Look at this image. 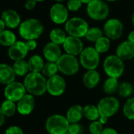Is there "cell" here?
<instances>
[{"mask_svg":"<svg viewBox=\"0 0 134 134\" xmlns=\"http://www.w3.org/2000/svg\"><path fill=\"white\" fill-rule=\"evenodd\" d=\"M64 134H70V133L69 132H65Z\"/></svg>","mask_w":134,"mask_h":134,"instance_id":"816d5d0a","label":"cell"},{"mask_svg":"<svg viewBox=\"0 0 134 134\" xmlns=\"http://www.w3.org/2000/svg\"><path fill=\"white\" fill-rule=\"evenodd\" d=\"M55 2H57V3H63V2H65V1H66V0H54Z\"/></svg>","mask_w":134,"mask_h":134,"instance_id":"c3c4849f","label":"cell"},{"mask_svg":"<svg viewBox=\"0 0 134 134\" xmlns=\"http://www.w3.org/2000/svg\"><path fill=\"white\" fill-rule=\"evenodd\" d=\"M131 21H132V25L134 27V13L132 14V15L131 17Z\"/></svg>","mask_w":134,"mask_h":134,"instance_id":"7dc6e473","label":"cell"},{"mask_svg":"<svg viewBox=\"0 0 134 134\" xmlns=\"http://www.w3.org/2000/svg\"><path fill=\"white\" fill-rule=\"evenodd\" d=\"M12 67L15 74L19 77H23L25 75H27L28 72L29 71L28 62H26L25 59L14 62Z\"/></svg>","mask_w":134,"mask_h":134,"instance_id":"83f0119b","label":"cell"},{"mask_svg":"<svg viewBox=\"0 0 134 134\" xmlns=\"http://www.w3.org/2000/svg\"><path fill=\"white\" fill-rule=\"evenodd\" d=\"M58 71L66 76H73L79 71L80 62L76 58L68 54H62L56 62Z\"/></svg>","mask_w":134,"mask_h":134,"instance_id":"8992f818","label":"cell"},{"mask_svg":"<svg viewBox=\"0 0 134 134\" xmlns=\"http://www.w3.org/2000/svg\"><path fill=\"white\" fill-rule=\"evenodd\" d=\"M35 107V98L30 94H26L18 102L17 110L22 115L30 114Z\"/></svg>","mask_w":134,"mask_h":134,"instance_id":"e0dca14e","label":"cell"},{"mask_svg":"<svg viewBox=\"0 0 134 134\" xmlns=\"http://www.w3.org/2000/svg\"><path fill=\"white\" fill-rule=\"evenodd\" d=\"M117 92L122 98H130L133 92V87L129 82H122L119 84Z\"/></svg>","mask_w":134,"mask_h":134,"instance_id":"836d02e7","label":"cell"},{"mask_svg":"<svg viewBox=\"0 0 134 134\" xmlns=\"http://www.w3.org/2000/svg\"><path fill=\"white\" fill-rule=\"evenodd\" d=\"M101 134H118V132L113 128H106L103 129Z\"/></svg>","mask_w":134,"mask_h":134,"instance_id":"60d3db41","label":"cell"},{"mask_svg":"<svg viewBox=\"0 0 134 134\" xmlns=\"http://www.w3.org/2000/svg\"><path fill=\"white\" fill-rule=\"evenodd\" d=\"M26 92L27 91L24 84L14 81L6 86L4 90V96L7 99L15 103L21 99L26 95Z\"/></svg>","mask_w":134,"mask_h":134,"instance_id":"8fae6325","label":"cell"},{"mask_svg":"<svg viewBox=\"0 0 134 134\" xmlns=\"http://www.w3.org/2000/svg\"><path fill=\"white\" fill-rule=\"evenodd\" d=\"M123 31V24L117 18H110L107 20L103 25V33L105 36L112 40H116L121 38Z\"/></svg>","mask_w":134,"mask_h":134,"instance_id":"30bf717a","label":"cell"},{"mask_svg":"<svg viewBox=\"0 0 134 134\" xmlns=\"http://www.w3.org/2000/svg\"><path fill=\"white\" fill-rule=\"evenodd\" d=\"M89 29L88 22L79 17H74L69 19L65 24V32L68 33L69 36L82 38L85 37L88 30Z\"/></svg>","mask_w":134,"mask_h":134,"instance_id":"52a82bcc","label":"cell"},{"mask_svg":"<svg viewBox=\"0 0 134 134\" xmlns=\"http://www.w3.org/2000/svg\"><path fill=\"white\" fill-rule=\"evenodd\" d=\"M43 32V25L36 18H29L21 23L19 26L20 36L27 40H36Z\"/></svg>","mask_w":134,"mask_h":134,"instance_id":"7a4b0ae2","label":"cell"},{"mask_svg":"<svg viewBox=\"0 0 134 134\" xmlns=\"http://www.w3.org/2000/svg\"><path fill=\"white\" fill-rule=\"evenodd\" d=\"M15 34L10 30H4L0 33V44L5 47H11L14 43H16Z\"/></svg>","mask_w":134,"mask_h":134,"instance_id":"484cf974","label":"cell"},{"mask_svg":"<svg viewBox=\"0 0 134 134\" xmlns=\"http://www.w3.org/2000/svg\"><path fill=\"white\" fill-rule=\"evenodd\" d=\"M83 113H84V116L88 120L92 121L99 120L100 117V114L97 106L92 104L86 105L85 107H83Z\"/></svg>","mask_w":134,"mask_h":134,"instance_id":"d4e9b609","label":"cell"},{"mask_svg":"<svg viewBox=\"0 0 134 134\" xmlns=\"http://www.w3.org/2000/svg\"><path fill=\"white\" fill-rule=\"evenodd\" d=\"M107 118H106V117H103V116H100L99 117V121L103 124V125H104V124H106L107 123Z\"/></svg>","mask_w":134,"mask_h":134,"instance_id":"f6af8a7d","label":"cell"},{"mask_svg":"<svg viewBox=\"0 0 134 134\" xmlns=\"http://www.w3.org/2000/svg\"><path fill=\"white\" fill-rule=\"evenodd\" d=\"M123 114L129 120H134V96L129 98L123 106Z\"/></svg>","mask_w":134,"mask_h":134,"instance_id":"1f68e13d","label":"cell"},{"mask_svg":"<svg viewBox=\"0 0 134 134\" xmlns=\"http://www.w3.org/2000/svg\"><path fill=\"white\" fill-rule=\"evenodd\" d=\"M116 55L122 61H129L134 58V43L129 40L121 43L116 49Z\"/></svg>","mask_w":134,"mask_h":134,"instance_id":"2e32d148","label":"cell"},{"mask_svg":"<svg viewBox=\"0 0 134 134\" xmlns=\"http://www.w3.org/2000/svg\"><path fill=\"white\" fill-rule=\"evenodd\" d=\"M36 3H37V2L36 0H27L25 3V7L28 10H32L36 7Z\"/></svg>","mask_w":134,"mask_h":134,"instance_id":"f35d334b","label":"cell"},{"mask_svg":"<svg viewBox=\"0 0 134 134\" xmlns=\"http://www.w3.org/2000/svg\"><path fill=\"white\" fill-rule=\"evenodd\" d=\"M106 2H110V3H112V2H115V1H117V0H105Z\"/></svg>","mask_w":134,"mask_h":134,"instance_id":"681fc988","label":"cell"},{"mask_svg":"<svg viewBox=\"0 0 134 134\" xmlns=\"http://www.w3.org/2000/svg\"><path fill=\"white\" fill-rule=\"evenodd\" d=\"M5 115L3 114L1 108H0V126H2L3 125V123L5 122Z\"/></svg>","mask_w":134,"mask_h":134,"instance_id":"7bdbcfd3","label":"cell"},{"mask_svg":"<svg viewBox=\"0 0 134 134\" xmlns=\"http://www.w3.org/2000/svg\"><path fill=\"white\" fill-rule=\"evenodd\" d=\"M81 1L85 3V4H88L89 3H91L92 1H93V0H81Z\"/></svg>","mask_w":134,"mask_h":134,"instance_id":"bcb514c9","label":"cell"},{"mask_svg":"<svg viewBox=\"0 0 134 134\" xmlns=\"http://www.w3.org/2000/svg\"><path fill=\"white\" fill-rule=\"evenodd\" d=\"M118 86H119V83H118V79L112 78V77H108L103 83V92L106 94L112 95V94L118 92Z\"/></svg>","mask_w":134,"mask_h":134,"instance_id":"4316f807","label":"cell"},{"mask_svg":"<svg viewBox=\"0 0 134 134\" xmlns=\"http://www.w3.org/2000/svg\"><path fill=\"white\" fill-rule=\"evenodd\" d=\"M29 69L31 73H40L42 72L43 67L44 65L43 59L37 54L32 55L28 61Z\"/></svg>","mask_w":134,"mask_h":134,"instance_id":"603a6c76","label":"cell"},{"mask_svg":"<svg viewBox=\"0 0 134 134\" xmlns=\"http://www.w3.org/2000/svg\"><path fill=\"white\" fill-rule=\"evenodd\" d=\"M16 74L13 67L7 64H0V84L7 85L14 81Z\"/></svg>","mask_w":134,"mask_h":134,"instance_id":"ffe728a7","label":"cell"},{"mask_svg":"<svg viewBox=\"0 0 134 134\" xmlns=\"http://www.w3.org/2000/svg\"><path fill=\"white\" fill-rule=\"evenodd\" d=\"M97 107L100 116L109 118L117 114L120 107V103L116 98L113 96H107L99 100Z\"/></svg>","mask_w":134,"mask_h":134,"instance_id":"9c48e42d","label":"cell"},{"mask_svg":"<svg viewBox=\"0 0 134 134\" xmlns=\"http://www.w3.org/2000/svg\"><path fill=\"white\" fill-rule=\"evenodd\" d=\"M67 36L65 31L62 30V29L56 28L51 31L50 32V39L51 42L58 44V45H62L66 40Z\"/></svg>","mask_w":134,"mask_h":134,"instance_id":"cb8c5ba5","label":"cell"},{"mask_svg":"<svg viewBox=\"0 0 134 134\" xmlns=\"http://www.w3.org/2000/svg\"><path fill=\"white\" fill-rule=\"evenodd\" d=\"M36 2H43V1H45V0H36Z\"/></svg>","mask_w":134,"mask_h":134,"instance_id":"f907efd6","label":"cell"},{"mask_svg":"<svg viewBox=\"0 0 134 134\" xmlns=\"http://www.w3.org/2000/svg\"><path fill=\"white\" fill-rule=\"evenodd\" d=\"M86 12L91 19L100 21L105 20L108 17L110 8L107 2L103 0H93L87 4Z\"/></svg>","mask_w":134,"mask_h":134,"instance_id":"277c9868","label":"cell"},{"mask_svg":"<svg viewBox=\"0 0 134 134\" xmlns=\"http://www.w3.org/2000/svg\"><path fill=\"white\" fill-rule=\"evenodd\" d=\"M65 81L60 75L56 74L47 81V92L53 96H62L65 92Z\"/></svg>","mask_w":134,"mask_h":134,"instance_id":"7c38bea8","label":"cell"},{"mask_svg":"<svg viewBox=\"0 0 134 134\" xmlns=\"http://www.w3.org/2000/svg\"><path fill=\"white\" fill-rule=\"evenodd\" d=\"M5 28H6V25L4 21L2 19H0V33L3 32L5 30Z\"/></svg>","mask_w":134,"mask_h":134,"instance_id":"ee69618b","label":"cell"},{"mask_svg":"<svg viewBox=\"0 0 134 134\" xmlns=\"http://www.w3.org/2000/svg\"><path fill=\"white\" fill-rule=\"evenodd\" d=\"M80 64L87 70H93L99 64V53L95 47H88L84 48L80 54Z\"/></svg>","mask_w":134,"mask_h":134,"instance_id":"ba28073f","label":"cell"},{"mask_svg":"<svg viewBox=\"0 0 134 134\" xmlns=\"http://www.w3.org/2000/svg\"><path fill=\"white\" fill-rule=\"evenodd\" d=\"M5 134H24L21 128L17 125H12L7 129Z\"/></svg>","mask_w":134,"mask_h":134,"instance_id":"74e56055","label":"cell"},{"mask_svg":"<svg viewBox=\"0 0 134 134\" xmlns=\"http://www.w3.org/2000/svg\"><path fill=\"white\" fill-rule=\"evenodd\" d=\"M63 49L65 54H68L73 56L80 55L84 50V44L80 38L74 36H67L64 43L62 44Z\"/></svg>","mask_w":134,"mask_h":134,"instance_id":"5bb4252c","label":"cell"},{"mask_svg":"<svg viewBox=\"0 0 134 134\" xmlns=\"http://www.w3.org/2000/svg\"><path fill=\"white\" fill-rule=\"evenodd\" d=\"M25 45L27 47L28 51H34L37 47V43H36V40H27L25 42Z\"/></svg>","mask_w":134,"mask_h":134,"instance_id":"ab89813d","label":"cell"},{"mask_svg":"<svg viewBox=\"0 0 134 134\" xmlns=\"http://www.w3.org/2000/svg\"><path fill=\"white\" fill-rule=\"evenodd\" d=\"M0 108H1L3 114L6 117H12L15 114L17 111V106L15 103L8 99H6L3 102Z\"/></svg>","mask_w":134,"mask_h":134,"instance_id":"f1b7e54d","label":"cell"},{"mask_svg":"<svg viewBox=\"0 0 134 134\" xmlns=\"http://www.w3.org/2000/svg\"><path fill=\"white\" fill-rule=\"evenodd\" d=\"M99 81L100 75L99 72L96 70H88L83 77V84L88 89H92L96 88L99 85Z\"/></svg>","mask_w":134,"mask_h":134,"instance_id":"44dd1931","label":"cell"},{"mask_svg":"<svg viewBox=\"0 0 134 134\" xmlns=\"http://www.w3.org/2000/svg\"><path fill=\"white\" fill-rule=\"evenodd\" d=\"M47 79L40 73H29L24 80L26 91L32 96H40L47 92Z\"/></svg>","mask_w":134,"mask_h":134,"instance_id":"6da1fadb","label":"cell"},{"mask_svg":"<svg viewBox=\"0 0 134 134\" xmlns=\"http://www.w3.org/2000/svg\"><path fill=\"white\" fill-rule=\"evenodd\" d=\"M103 125L99 121H92L89 125V132L91 134H101L103 130Z\"/></svg>","mask_w":134,"mask_h":134,"instance_id":"e575fe53","label":"cell"},{"mask_svg":"<svg viewBox=\"0 0 134 134\" xmlns=\"http://www.w3.org/2000/svg\"><path fill=\"white\" fill-rule=\"evenodd\" d=\"M82 4L83 3L81 0H68L66 7L69 11L76 12V11H78L81 8Z\"/></svg>","mask_w":134,"mask_h":134,"instance_id":"d590c367","label":"cell"},{"mask_svg":"<svg viewBox=\"0 0 134 134\" xmlns=\"http://www.w3.org/2000/svg\"><path fill=\"white\" fill-rule=\"evenodd\" d=\"M1 19L4 21L7 27L15 29L21 25V17L19 14L11 9L6 10L2 13Z\"/></svg>","mask_w":134,"mask_h":134,"instance_id":"d6986e66","label":"cell"},{"mask_svg":"<svg viewBox=\"0 0 134 134\" xmlns=\"http://www.w3.org/2000/svg\"><path fill=\"white\" fill-rule=\"evenodd\" d=\"M43 54L45 59L51 62H57V61L62 56V51L59 45L52 42H49L44 46Z\"/></svg>","mask_w":134,"mask_h":134,"instance_id":"ac0fdd59","label":"cell"},{"mask_svg":"<svg viewBox=\"0 0 134 134\" xmlns=\"http://www.w3.org/2000/svg\"><path fill=\"white\" fill-rule=\"evenodd\" d=\"M103 31L99 27H91L88 29L85 37L87 40L96 43L99 39L103 36Z\"/></svg>","mask_w":134,"mask_h":134,"instance_id":"f546056e","label":"cell"},{"mask_svg":"<svg viewBox=\"0 0 134 134\" xmlns=\"http://www.w3.org/2000/svg\"><path fill=\"white\" fill-rule=\"evenodd\" d=\"M58 71V65H57L56 62H47L44 63V65L42 70V74L45 77L50 78V77L56 75Z\"/></svg>","mask_w":134,"mask_h":134,"instance_id":"4dcf8cb0","label":"cell"},{"mask_svg":"<svg viewBox=\"0 0 134 134\" xmlns=\"http://www.w3.org/2000/svg\"><path fill=\"white\" fill-rule=\"evenodd\" d=\"M128 40L132 43H134V30L131 31L128 35Z\"/></svg>","mask_w":134,"mask_h":134,"instance_id":"b9f144b4","label":"cell"},{"mask_svg":"<svg viewBox=\"0 0 134 134\" xmlns=\"http://www.w3.org/2000/svg\"><path fill=\"white\" fill-rule=\"evenodd\" d=\"M84 116L83 107L81 105H73L66 112V119L70 124L78 123Z\"/></svg>","mask_w":134,"mask_h":134,"instance_id":"7402d4cb","label":"cell"},{"mask_svg":"<svg viewBox=\"0 0 134 134\" xmlns=\"http://www.w3.org/2000/svg\"><path fill=\"white\" fill-rule=\"evenodd\" d=\"M69 10L62 3H56L50 10V18L51 21L56 25L65 24L68 21Z\"/></svg>","mask_w":134,"mask_h":134,"instance_id":"4fadbf2b","label":"cell"},{"mask_svg":"<svg viewBox=\"0 0 134 134\" xmlns=\"http://www.w3.org/2000/svg\"><path fill=\"white\" fill-rule=\"evenodd\" d=\"M70 123L62 114H52L45 122V128L49 134H64L68 132Z\"/></svg>","mask_w":134,"mask_h":134,"instance_id":"5b68a950","label":"cell"},{"mask_svg":"<svg viewBox=\"0 0 134 134\" xmlns=\"http://www.w3.org/2000/svg\"><path fill=\"white\" fill-rule=\"evenodd\" d=\"M28 51H29L27 49V47L25 42L17 41L11 47H9L8 55L10 59L16 62V61L24 59L26 57Z\"/></svg>","mask_w":134,"mask_h":134,"instance_id":"9a60e30c","label":"cell"},{"mask_svg":"<svg viewBox=\"0 0 134 134\" xmlns=\"http://www.w3.org/2000/svg\"><path fill=\"white\" fill-rule=\"evenodd\" d=\"M110 47V40L107 36H103L95 43V48L99 53H106Z\"/></svg>","mask_w":134,"mask_h":134,"instance_id":"d6a6232c","label":"cell"},{"mask_svg":"<svg viewBox=\"0 0 134 134\" xmlns=\"http://www.w3.org/2000/svg\"><path fill=\"white\" fill-rule=\"evenodd\" d=\"M103 70L109 77L118 79L124 73L125 65L116 54H110L103 61Z\"/></svg>","mask_w":134,"mask_h":134,"instance_id":"3957f363","label":"cell"},{"mask_svg":"<svg viewBox=\"0 0 134 134\" xmlns=\"http://www.w3.org/2000/svg\"><path fill=\"white\" fill-rule=\"evenodd\" d=\"M68 132L70 134H83L84 133V126L78 123L70 124Z\"/></svg>","mask_w":134,"mask_h":134,"instance_id":"8d00e7d4","label":"cell"}]
</instances>
